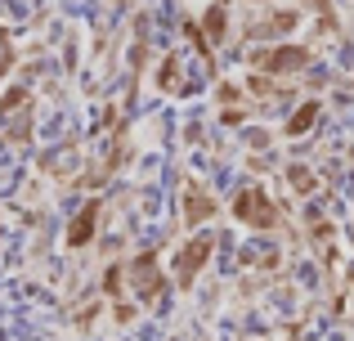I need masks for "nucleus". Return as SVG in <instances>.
<instances>
[{"mask_svg":"<svg viewBox=\"0 0 354 341\" xmlns=\"http://www.w3.org/2000/svg\"><path fill=\"white\" fill-rule=\"evenodd\" d=\"M207 252H211V238H207V234H202V238H193V243L180 252V265H175V279H180V288H189V283H193V274L202 270Z\"/></svg>","mask_w":354,"mask_h":341,"instance_id":"f03ea898","label":"nucleus"},{"mask_svg":"<svg viewBox=\"0 0 354 341\" xmlns=\"http://www.w3.org/2000/svg\"><path fill=\"white\" fill-rule=\"evenodd\" d=\"M95 216H99V202H90V207L81 211L77 220H72V229H68V243H72V247L90 243V234H95Z\"/></svg>","mask_w":354,"mask_h":341,"instance_id":"20e7f679","label":"nucleus"},{"mask_svg":"<svg viewBox=\"0 0 354 341\" xmlns=\"http://www.w3.org/2000/svg\"><path fill=\"white\" fill-rule=\"evenodd\" d=\"M211 211H216V202H211L198 184H189V211H184V216H189V220H207Z\"/></svg>","mask_w":354,"mask_h":341,"instance_id":"39448f33","label":"nucleus"},{"mask_svg":"<svg viewBox=\"0 0 354 341\" xmlns=\"http://www.w3.org/2000/svg\"><path fill=\"white\" fill-rule=\"evenodd\" d=\"M9 63H14V45H9V36L0 32V77L9 72Z\"/></svg>","mask_w":354,"mask_h":341,"instance_id":"0eeeda50","label":"nucleus"},{"mask_svg":"<svg viewBox=\"0 0 354 341\" xmlns=\"http://www.w3.org/2000/svg\"><path fill=\"white\" fill-rule=\"evenodd\" d=\"M130 274H135V292L144 301H153L157 292H162V274H157V261H153V256H139V261L130 265Z\"/></svg>","mask_w":354,"mask_h":341,"instance_id":"7ed1b4c3","label":"nucleus"},{"mask_svg":"<svg viewBox=\"0 0 354 341\" xmlns=\"http://www.w3.org/2000/svg\"><path fill=\"white\" fill-rule=\"evenodd\" d=\"M234 211H238V220H247V225H260V229L274 225V207H269V198H265L260 189H247V193L234 202Z\"/></svg>","mask_w":354,"mask_h":341,"instance_id":"f257e3e1","label":"nucleus"},{"mask_svg":"<svg viewBox=\"0 0 354 341\" xmlns=\"http://www.w3.org/2000/svg\"><path fill=\"white\" fill-rule=\"evenodd\" d=\"M23 99H27V90H9V95L0 99V113H9V108H18Z\"/></svg>","mask_w":354,"mask_h":341,"instance_id":"6e6552de","label":"nucleus"},{"mask_svg":"<svg viewBox=\"0 0 354 341\" xmlns=\"http://www.w3.org/2000/svg\"><path fill=\"white\" fill-rule=\"evenodd\" d=\"M269 68H292V63H305V54L301 50H283V54H269Z\"/></svg>","mask_w":354,"mask_h":341,"instance_id":"423d86ee","label":"nucleus"}]
</instances>
